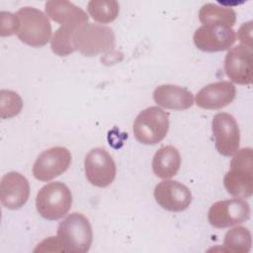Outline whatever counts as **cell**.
<instances>
[{
    "label": "cell",
    "instance_id": "cell-1",
    "mask_svg": "<svg viewBox=\"0 0 253 253\" xmlns=\"http://www.w3.org/2000/svg\"><path fill=\"white\" fill-rule=\"evenodd\" d=\"M230 161V169L224 175L223 185L234 198L248 199L253 193L252 148L238 149Z\"/></svg>",
    "mask_w": 253,
    "mask_h": 253
},
{
    "label": "cell",
    "instance_id": "cell-2",
    "mask_svg": "<svg viewBox=\"0 0 253 253\" xmlns=\"http://www.w3.org/2000/svg\"><path fill=\"white\" fill-rule=\"evenodd\" d=\"M56 237L64 252L85 253L91 247L93 231L87 217L72 212L59 223Z\"/></svg>",
    "mask_w": 253,
    "mask_h": 253
},
{
    "label": "cell",
    "instance_id": "cell-3",
    "mask_svg": "<svg viewBox=\"0 0 253 253\" xmlns=\"http://www.w3.org/2000/svg\"><path fill=\"white\" fill-rule=\"evenodd\" d=\"M20 21L19 40L33 47L45 45L51 39V26L47 16L34 7H23L16 13Z\"/></svg>",
    "mask_w": 253,
    "mask_h": 253
},
{
    "label": "cell",
    "instance_id": "cell-4",
    "mask_svg": "<svg viewBox=\"0 0 253 253\" xmlns=\"http://www.w3.org/2000/svg\"><path fill=\"white\" fill-rule=\"evenodd\" d=\"M72 206V194L61 182L42 186L36 197V208L41 216L47 220L62 218Z\"/></svg>",
    "mask_w": 253,
    "mask_h": 253
},
{
    "label": "cell",
    "instance_id": "cell-5",
    "mask_svg": "<svg viewBox=\"0 0 253 253\" xmlns=\"http://www.w3.org/2000/svg\"><path fill=\"white\" fill-rule=\"evenodd\" d=\"M76 50L85 56H95L114 49L116 45L113 30L105 25L88 23L74 33Z\"/></svg>",
    "mask_w": 253,
    "mask_h": 253
},
{
    "label": "cell",
    "instance_id": "cell-6",
    "mask_svg": "<svg viewBox=\"0 0 253 253\" xmlns=\"http://www.w3.org/2000/svg\"><path fill=\"white\" fill-rule=\"evenodd\" d=\"M168 129L169 115L157 106L141 111L132 125L134 137L140 143L146 145H153L163 140Z\"/></svg>",
    "mask_w": 253,
    "mask_h": 253
},
{
    "label": "cell",
    "instance_id": "cell-7",
    "mask_svg": "<svg viewBox=\"0 0 253 253\" xmlns=\"http://www.w3.org/2000/svg\"><path fill=\"white\" fill-rule=\"evenodd\" d=\"M250 217V206L243 199H229L215 202L208 212L210 224L225 228L246 221Z\"/></svg>",
    "mask_w": 253,
    "mask_h": 253
},
{
    "label": "cell",
    "instance_id": "cell-8",
    "mask_svg": "<svg viewBox=\"0 0 253 253\" xmlns=\"http://www.w3.org/2000/svg\"><path fill=\"white\" fill-rule=\"evenodd\" d=\"M85 175L90 184L105 188L111 185L117 174L113 157L101 147L91 149L84 159Z\"/></svg>",
    "mask_w": 253,
    "mask_h": 253
},
{
    "label": "cell",
    "instance_id": "cell-9",
    "mask_svg": "<svg viewBox=\"0 0 253 253\" xmlns=\"http://www.w3.org/2000/svg\"><path fill=\"white\" fill-rule=\"evenodd\" d=\"M211 129L214 146L223 156H231L239 149L240 131L233 116L227 113H217L213 116Z\"/></svg>",
    "mask_w": 253,
    "mask_h": 253
},
{
    "label": "cell",
    "instance_id": "cell-10",
    "mask_svg": "<svg viewBox=\"0 0 253 253\" xmlns=\"http://www.w3.org/2000/svg\"><path fill=\"white\" fill-rule=\"evenodd\" d=\"M70 163L71 153L66 147H51L38 156L33 166V174L37 180L46 182L64 173Z\"/></svg>",
    "mask_w": 253,
    "mask_h": 253
},
{
    "label": "cell",
    "instance_id": "cell-11",
    "mask_svg": "<svg viewBox=\"0 0 253 253\" xmlns=\"http://www.w3.org/2000/svg\"><path fill=\"white\" fill-rule=\"evenodd\" d=\"M195 45L202 51L216 52L228 49L236 41L235 32L219 25H203L193 37Z\"/></svg>",
    "mask_w": 253,
    "mask_h": 253
},
{
    "label": "cell",
    "instance_id": "cell-12",
    "mask_svg": "<svg viewBox=\"0 0 253 253\" xmlns=\"http://www.w3.org/2000/svg\"><path fill=\"white\" fill-rule=\"evenodd\" d=\"M153 195L158 206L172 212L183 211L192 203L191 191L178 181L166 179L158 183Z\"/></svg>",
    "mask_w": 253,
    "mask_h": 253
},
{
    "label": "cell",
    "instance_id": "cell-13",
    "mask_svg": "<svg viewBox=\"0 0 253 253\" xmlns=\"http://www.w3.org/2000/svg\"><path fill=\"white\" fill-rule=\"evenodd\" d=\"M252 47L237 44L230 48L224 58L226 76L234 83L249 85L252 82Z\"/></svg>",
    "mask_w": 253,
    "mask_h": 253
},
{
    "label": "cell",
    "instance_id": "cell-14",
    "mask_svg": "<svg viewBox=\"0 0 253 253\" xmlns=\"http://www.w3.org/2000/svg\"><path fill=\"white\" fill-rule=\"evenodd\" d=\"M30 184L28 179L18 172H9L1 179L0 200L4 208L18 210L28 201Z\"/></svg>",
    "mask_w": 253,
    "mask_h": 253
},
{
    "label": "cell",
    "instance_id": "cell-15",
    "mask_svg": "<svg viewBox=\"0 0 253 253\" xmlns=\"http://www.w3.org/2000/svg\"><path fill=\"white\" fill-rule=\"evenodd\" d=\"M235 86L229 81H218L206 85L196 96V104L206 110H217L229 105L235 98Z\"/></svg>",
    "mask_w": 253,
    "mask_h": 253
},
{
    "label": "cell",
    "instance_id": "cell-16",
    "mask_svg": "<svg viewBox=\"0 0 253 253\" xmlns=\"http://www.w3.org/2000/svg\"><path fill=\"white\" fill-rule=\"evenodd\" d=\"M46 16L61 26L80 28L87 24L89 17L79 7L66 0L47 1L44 5Z\"/></svg>",
    "mask_w": 253,
    "mask_h": 253
},
{
    "label": "cell",
    "instance_id": "cell-17",
    "mask_svg": "<svg viewBox=\"0 0 253 253\" xmlns=\"http://www.w3.org/2000/svg\"><path fill=\"white\" fill-rule=\"evenodd\" d=\"M153 100L158 106L165 109L183 111L193 106L194 95L185 87L163 84L155 88Z\"/></svg>",
    "mask_w": 253,
    "mask_h": 253
},
{
    "label": "cell",
    "instance_id": "cell-18",
    "mask_svg": "<svg viewBox=\"0 0 253 253\" xmlns=\"http://www.w3.org/2000/svg\"><path fill=\"white\" fill-rule=\"evenodd\" d=\"M152 171L161 179H169L175 176L181 166V156L178 149L172 145L160 147L152 159Z\"/></svg>",
    "mask_w": 253,
    "mask_h": 253
},
{
    "label": "cell",
    "instance_id": "cell-19",
    "mask_svg": "<svg viewBox=\"0 0 253 253\" xmlns=\"http://www.w3.org/2000/svg\"><path fill=\"white\" fill-rule=\"evenodd\" d=\"M199 19L204 25H219L231 28L235 24L236 13L232 8L207 3L201 7Z\"/></svg>",
    "mask_w": 253,
    "mask_h": 253
},
{
    "label": "cell",
    "instance_id": "cell-20",
    "mask_svg": "<svg viewBox=\"0 0 253 253\" xmlns=\"http://www.w3.org/2000/svg\"><path fill=\"white\" fill-rule=\"evenodd\" d=\"M251 245L252 237L249 229L244 226H235L225 233L222 250L233 253H248Z\"/></svg>",
    "mask_w": 253,
    "mask_h": 253
},
{
    "label": "cell",
    "instance_id": "cell-21",
    "mask_svg": "<svg viewBox=\"0 0 253 253\" xmlns=\"http://www.w3.org/2000/svg\"><path fill=\"white\" fill-rule=\"evenodd\" d=\"M87 10L96 22L108 24L117 19L120 5L115 0H91L88 3Z\"/></svg>",
    "mask_w": 253,
    "mask_h": 253
},
{
    "label": "cell",
    "instance_id": "cell-22",
    "mask_svg": "<svg viewBox=\"0 0 253 253\" xmlns=\"http://www.w3.org/2000/svg\"><path fill=\"white\" fill-rule=\"evenodd\" d=\"M77 28L60 26L50 40V47L53 53L58 56H67L76 50L74 45V33Z\"/></svg>",
    "mask_w": 253,
    "mask_h": 253
},
{
    "label": "cell",
    "instance_id": "cell-23",
    "mask_svg": "<svg viewBox=\"0 0 253 253\" xmlns=\"http://www.w3.org/2000/svg\"><path fill=\"white\" fill-rule=\"evenodd\" d=\"M0 98L1 119H11L16 117L22 111L23 101L16 92L11 90H1Z\"/></svg>",
    "mask_w": 253,
    "mask_h": 253
},
{
    "label": "cell",
    "instance_id": "cell-24",
    "mask_svg": "<svg viewBox=\"0 0 253 253\" xmlns=\"http://www.w3.org/2000/svg\"><path fill=\"white\" fill-rule=\"evenodd\" d=\"M0 19H1V27H0V35L1 37H7L11 36L13 34H17L19 27H20V21L16 14H12L10 12L2 11L0 13Z\"/></svg>",
    "mask_w": 253,
    "mask_h": 253
},
{
    "label": "cell",
    "instance_id": "cell-25",
    "mask_svg": "<svg viewBox=\"0 0 253 253\" xmlns=\"http://www.w3.org/2000/svg\"><path fill=\"white\" fill-rule=\"evenodd\" d=\"M251 34H252V22L249 21L247 23H244L239 28V31L237 33V37H238L239 41L244 43V45L252 47V44H251V40H252Z\"/></svg>",
    "mask_w": 253,
    "mask_h": 253
}]
</instances>
